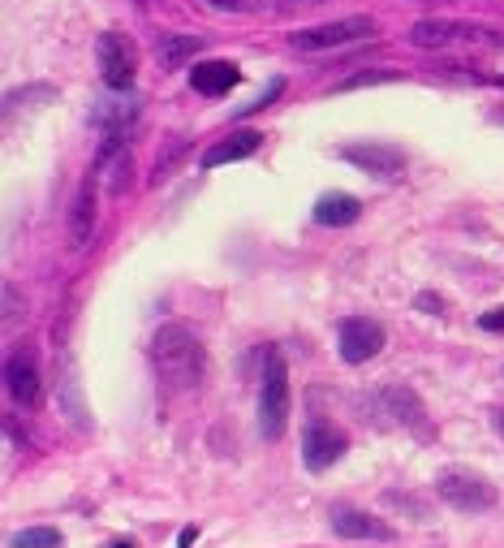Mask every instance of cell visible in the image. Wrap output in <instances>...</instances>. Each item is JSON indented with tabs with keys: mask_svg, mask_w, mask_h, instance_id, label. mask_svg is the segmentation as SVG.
<instances>
[{
	"mask_svg": "<svg viewBox=\"0 0 504 548\" xmlns=\"http://www.w3.org/2000/svg\"><path fill=\"white\" fill-rule=\"evenodd\" d=\"M151 363H155V375H160V384L168 393H190L207 372V350H203L190 325L172 320L151 337Z\"/></svg>",
	"mask_w": 504,
	"mask_h": 548,
	"instance_id": "cell-1",
	"label": "cell"
},
{
	"mask_svg": "<svg viewBox=\"0 0 504 548\" xmlns=\"http://www.w3.org/2000/svg\"><path fill=\"white\" fill-rule=\"evenodd\" d=\"M414 48L432 52V48H453V44H483V48H504V30L479 22H457V18H423L409 26L406 35Z\"/></svg>",
	"mask_w": 504,
	"mask_h": 548,
	"instance_id": "cell-2",
	"label": "cell"
},
{
	"mask_svg": "<svg viewBox=\"0 0 504 548\" xmlns=\"http://www.w3.org/2000/svg\"><path fill=\"white\" fill-rule=\"evenodd\" d=\"M289 427V367L281 350L264 354V384H259V432L264 441H281Z\"/></svg>",
	"mask_w": 504,
	"mask_h": 548,
	"instance_id": "cell-3",
	"label": "cell"
},
{
	"mask_svg": "<svg viewBox=\"0 0 504 548\" xmlns=\"http://www.w3.org/2000/svg\"><path fill=\"white\" fill-rule=\"evenodd\" d=\"M380 22L371 13H354V18H336L323 26H307V30H293L289 44L298 52H328V48H345V44H358V39H375Z\"/></svg>",
	"mask_w": 504,
	"mask_h": 548,
	"instance_id": "cell-4",
	"label": "cell"
},
{
	"mask_svg": "<svg viewBox=\"0 0 504 548\" xmlns=\"http://www.w3.org/2000/svg\"><path fill=\"white\" fill-rule=\"evenodd\" d=\"M435 497L444 505H453L461 514H483L496 505V488L483 479V475L466 471V467H444L435 475Z\"/></svg>",
	"mask_w": 504,
	"mask_h": 548,
	"instance_id": "cell-5",
	"label": "cell"
},
{
	"mask_svg": "<svg viewBox=\"0 0 504 548\" xmlns=\"http://www.w3.org/2000/svg\"><path fill=\"white\" fill-rule=\"evenodd\" d=\"M96 56H99V78L108 91H130V82L139 74V44L121 30H104L96 39Z\"/></svg>",
	"mask_w": 504,
	"mask_h": 548,
	"instance_id": "cell-6",
	"label": "cell"
},
{
	"mask_svg": "<svg viewBox=\"0 0 504 548\" xmlns=\"http://www.w3.org/2000/svg\"><path fill=\"white\" fill-rule=\"evenodd\" d=\"M388 333L380 320H371V316H345L340 328H336V346H340V358L345 363H371L380 350H384Z\"/></svg>",
	"mask_w": 504,
	"mask_h": 548,
	"instance_id": "cell-7",
	"label": "cell"
},
{
	"mask_svg": "<svg viewBox=\"0 0 504 548\" xmlns=\"http://www.w3.org/2000/svg\"><path fill=\"white\" fill-rule=\"evenodd\" d=\"M345 449H349V436L336 424H328L323 415H311V419H307V427H302V462H307L311 471H328L332 462L345 458Z\"/></svg>",
	"mask_w": 504,
	"mask_h": 548,
	"instance_id": "cell-8",
	"label": "cell"
},
{
	"mask_svg": "<svg viewBox=\"0 0 504 548\" xmlns=\"http://www.w3.org/2000/svg\"><path fill=\"white\" fill-rule=\"evenodd\" d=\"M340 160H349L354 169H362L366 177H380V181H392V177L406 173V151L397 148V143H371V139L345 143Z\"/></svg>",
	"mask_w": 504,
	"mask_h": 548,
	"instance_id": "cell-9",
	"label": "cell"
},
{
	"mask_svg": "<svg viewBox=\"0 0 504 548\" xmlns=\"http://www.w3.org/2000/svg\"><path fill=\"white\" fill-rule=\"evenodd\" d=\"M4 389L18 406H35L39 401V354L30 346H18L4 358Z\"/></svg>",
	"mask_w": 504,
	"mask_h": 548,
	"instance_id": "cell-10",
	"label": "cell"
},
{
	"mask_svg": "<svg viewBox=\"0 0 504 548\" xmlns=\"http://www.w3.org/2000/svg\"><path fill=\"white\" fill-rule=\"evenodd\" d=\"M139 117H143V96H134V91H108V96L96 100V108H91V122H96L104 134H125Z\"/></svg>",
	"mask_w": 504,
	"mask_h": 548,
	"instance_id": "cell-11",
	"label": "cell"
},
{
	"mask_svg": "<svg viewBox=\"0 0 504 548\" xmlns=\"http://www.w3.org/2000/svg\"><path fill=\"white\" fill-rule=\"evenodd\" d=\"M380 398H384L388 415H397V424H406L414 436H423V441H432V436H435L432 419H427V406H423V398H418L409 384H388Z\"/></svg>",
	"mask_w": 504,
	"mask_h": 548,
	"instance_id": "cell-12",
	"label": "cell"
},
{
	"mask_svg": "<svg viewBox=\"0 0 504 548\" xmlns=\"http://www.w3.org/2000/svg\"><path fill=\"white\" fill-rule=\"evenodd\" d=\"M332 531L345 535V540H375V544H392V540H397V531H392L384 518H371L366 510H354V505H336Z\"/></svg>",
	"mask_w": 504,
	"mask_h": 548,
	"instance_id": "cell-13",
	"label": "cell"
},
{
	"mask_svg": "<svg viewBox=\"0 0 504 548\" xmlns=\"http://www.w3.org/2000/svg\"><path fill=\"white\" fill-rule=\"evenodd\" d=\"M96 173L99 169H91L87 181L78 186V195H73V203H70V216H65V233H70L73 250H82L91 242V233H96Z\"/></svg>",
	"mask_w": 504,
	"mask_h": 548,
	"instance_id": "cell-14",
	"label": "cell"
},
{
	"mask_svg": "<svg viewBox=\"0 0 504 548\" xmlns=\"http://www.w3.org/2000/svg\"><path fill=\"white\" fill-rule=\"evenodd\" d=\"M259 143H264V134L259 130H233L229 139H220V143H212V148L203 151V169H220V164H233V160H246V156H255L259 151Z\"/></svg>",
	"mask_w": 504,
	"mask_h": 548,
	"instance_id": "cell-15",
	"label": "cell"
},
{
	"mask_svg": "<svg viewBox=\"0 0 504 548\" xmlns=\"http://www.w3.org/2000/svg\"><path fill=\"white\" fill-rule=\"evenodd\" d=\"M241 82V70L233 61H198L190 70V87L198 96H224Z\"/></svg>",
	"mask_w": 504,
	"mask_h": 548,
	"instance_id": "cell-16",
	"label": "cell"
},
{
	"mask_svg": "<svg viewBox=\"0 0 504 548\" xmlns=\"http://www.w3.org/2000/svg\"><path fill=\"white\" fill-rule=\"evenodd\" d=\"M358 216H362L358 195H345V190H328V195H319V203H315V221L323 224V229H345V224H354Z\"/></svg>",
	"mask_w": 504,
	"mask_h": 548,
	"instance_id": "cell-17",
	"label": "cell"
},
{
	"mask_svg": "<svg viewBox=\"0 0 504 548\" xmlns=\"http://www.w3.org/2000/svg\"><path fill=\"white\" fill-rule=\"evenodd\" d=\"M203 52V35H181V30H168L155 39V56H160V65L164 70H181L190 56Z\"/></svg>",
	"mask_w": 504,
	"mask_h": 548,
	"instance_id": "cell-18",
	"label": "cell"
},
{
	"mask_svg": "<svg viewBox=\"0 0 504 548\" xmlns=\"http://www.w3.org/2000/svg\"><path fill=\"white\" fill-rule=\"evenodd\" d=\"M13 548H61V531L56 527H26L13 535Z\"/></svg>",
	"mask_w": 504,
	"mask_h": 548,
	"instance_id": "cell-19",
	"label": "cell"
},
{
	"mask_svg": "<svg viewBox=\"0 0 504 548\" xmlns=\"http://www.w3.org/2000/svg\"><path fill=\"white\" fill-rule=\"evenodd\" d=\"M397 70H362V74L336 82V91H358V87H380V82H397Z\"/></svg>",
	"mask_w": 504,
	"mask_h": 548,
	"instance_id": "cell-20",
	"label": "cell"
},
{
	"mask_svg": "<svg viewBox=\"0 0 504 548\" xmlns=\"http://www.w3.org/2000/svg\"><path fill=\"white\" fill-rule=\"evenodd\" d=\"M130 173H134V156H130V151H121L117 156V173H113V186H108V190H113V195H125Z\"/></svg>",
	"mask_w": 504,
	"mask_h": 548,
	"instance_id": "cell-21",
	"label": "cell"
},
{
	"mask_svg": "<svg viewBox=\"0 0 504 548\" xmlns=\"http://www.w3.org/2000/svg\"><path fill=\"white\" fill-rule=\"evenodd\" d=\"M203 4L216 13H255L259 9V0H203Z\"/></svg>",
	"mask_w": 504,
	"mask_h": 548,
	"instance_id": "cell-22",
	"label": "cell"
},
{
	"mask_svg": "<svg viewBox=\"0 0 504 548\" xmlns=\"http://www.w3.org/2000/svg\"><path fill=\"white\" fill-rule=\"evenodd\" d=\"M281 91H285V82H281V78H276V82H272V87H267V91H264V96H259V100H255V104H246V108H241L238 117H250V113H264V108H267V104H272V100H276V96H281Z\"/></svg>",
	"mask_w": 504,
	"mask_h": 548,
	"instance_id": "cell-23",
	"label": "cell"
},
{
	"mask_svg": "<svg viewBox=\"0 0 504 548\" xmlns=\"http://www.w3.org/2000/svg\"><path fill=\"white\" fill-rule=\"evenodd\" d=\"M384 501L388 505H397V510H414V518H427V505H423V501H414V497H406V493H384Z\"/></svg>",
	"mask_w": 504,
	"mask_h": 548,
	"instance_id": "cell-24",
	"label": "cell"
},
{
	"mask_svg": "<svg viewBox=\"0 0 504 548\" xmlns=\"http://www.w3.org/2000/svg\"><path fill=\"white\" fill-rule=\"evenodd\" d=\"M479 328H483V333H504V307H491V311H483V316H479Z\"/></svg>",
	"mask_w": 504,
	"mask_h": 548,
	"instance_id": "cell-25",
	"label": "cell"
},
{
	"mask_svg": "<svg viewBox=\"0 0 504 548\" xmlns=\"http://www.w3.org/2000/svg\"><path fill=\"white\" fill-rule=\"evenodd\" d=\"M414 307H418V311H427V316H444V299H435V294H427V290L414 299Z\"/></svg>",
	"mask_w": 504,
	"mask_h": 548,
	"instance_id": "cell-26",
	"label": "cell"
},
{
	"mask_svg": "<svg viewBox=\"0 0 504 548\" xmlns=\"http://www.w3.org/2000/svg\"><path fill=\"white\" fill-rule=\"evenodd\" d=\"M4 316H9V320L18 316V294H13V285H4Z\"/></svg>",
	"mask_w": 504,
	"mask_h": 548,
	"instance_id": "cell-27",
	"label": "cell"
},
{
	"mask_svg": "<svg viewBox=\"0 0 504 548\" xmlns=\"http://www.w3.org/2000/svg\"><path fill=\"white\" fill-rule=\"evenodd\" d=\"M194 540H198V531H194V527H186V531H181V535H177V544H181V548H190Z\"/></svg>",
	"mask_w": 504,
	"mask_h": 548,
	"instance_id": "cell-28",
	"label": "cell"
},
{
	"mask_svg": "<svg viewBox=\"0 0 504 548\" xmlns=\"http://www.w3.org/2000/svg\"><path fill=\"white\" fill-rule=\"evenodd\" d=\"M491 427H496V436H500V441H504V406H500V410H496V415H491Z\"/></svg>",
	"mask_w": 504,
	"mask_h": 548,
	"instance_id": "cell-29",
	"label": "cell"
},
{
	"mask_svg": "<svg viewBox=\"0 0 504 548\" xmlns=\"http://www.w3.org/2000/svg\"><path fill=\"white\" fill-rule=\"evenodd\" d=\"M491 122H496V125H504V104H500V108H491Z\"/></svg>",
	"mask_w": 504,
	"mask_h": 548,
	"instance_id": "cell-30",
	"label": "cell"
},
{
	"mask_svg": "<svg viewBox=\"0 0 504 548\" xmlns=\"http://www.w3.org/2000/svg\"><path fill=\"white\" fill-rule=\"evenodd\" d=\"M108 548H134V540H113Z\"/></svg>",
	"mask_w": 504,
	"mask_h": 548,
	"instance_id": "cell-31",
	"label": "cell"
},
{
	"mask_svg": "<svg viewBox=\"0 0 504 548\" xmlns=\"http://www.w3.org/2000/svg\"><path fill=\"white\" fill-rule=\"evenodd\" d=\"M307 4H319V0H307Z\"/></svg>",
	"mask_w": 504,
	"mask_h": 548,
	"instance_id": "cell-32",
	"label": "cell"
}]
</instances>
